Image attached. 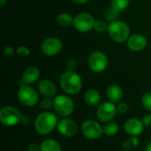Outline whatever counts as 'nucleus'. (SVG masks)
I'll return each mask as SVG.
<instances>
[{
	"instance_id": "1",
	"label": "nucleus",
	"mask_w": 151,
	"mask_h": 151,
	"mask_svg": "<svg viewBox=\"0 0 151 151\" xmlns=\"http://www.w3.org/2000/svg\"><path fill=\"white\" fill-rule=\"evenodd\" d=\"M58 120L57 116L49 111L41 112L35 119V129L40 135H47L50 134L58 126Z\"/></svg>"
},
{
	"instance_id": "2",
	"label": "nucleus",
	"mask_w": 151,
	"mask_h": 151,
	"mask_svg": "<svg viewBox=\"0 0 151 151\" xmlns=\"http://www.w3.org/2000/svg\"><path fill=\"white\" fill-rule=\"evenodd\" d=\"M60 87L62 90L67 95H76L82 88V81L81 76L71 71H66L60 77Z\"/></svg>"
},
{
	"instance_id": "3",
	"label": "nucleus",
	"mask_w": 151,
	"mask_h": 151,
	"mask_svg": "<svg viewBox=\"0 0 151 151\" xmlns=\"http://www.w3.org/2000/svg\"><path fill=\"white\" fill-rule=\"evenodd\" d=\"M108 33L116 42H124L130 37V29L127 23L121 20H114L109 24Z\"/></svg>"
},
{
	"instance_id": "4",
	"label": "nucleus",
	"mask_w": 151,
	"mask_h": 151,
	"mask_svg": "<svg viewBox=\"0 0 151 151\" xmlns=\"http://www.w3.org/2000/svg\"><path fill=\"white\" fill-rule=\"evenodd\" d=\"M53 108L59 116L68 117L73 114L74 111V104L68 96L59 95L53 100Z\"/></svg>"
},
{
	"instance_id": "5",
	"label": "nucleus",
	"mask_w": 151,
	"mask_h": 151,
	"mask_svg": "<svg viewBox=\"0 0 151 151\" xmlns=\"http://www.w3.org/2000/svg\"><path fill=\"white\" fill-rule=\"evenodd\" d=\"M20 111L12 106L3 107L0 111V121L5 127H15L21 122Z\"/></svg>"
},
{
	"instance_id": "6",
	"label": "nucleus",
	"mask_w": 151,
	"mask_h": 151,
	"mask_svg": "<svg viewBox=\"0 0 151 151\" xmlns=\"http://www.w3.org/2000/svg\"><path fill=\"white\" fill-rule=\"evenodd\" d=\"M17 97L19 102L27 107H32L35 105L39 99L35 89L29 85H21L18 90Z\"/></svg>"
},
{
	"instance_id": "7",
	"label": "nucleus",
	"mask_w": 151,
	"mask_h": 151,
	"mask_svg": "<svg viewBox=\"0 0 151 151\" xmlns=\"http://www.w3.org/2000/svg\"><path fill=\"white\" fill-rule=\"evenodd\" d=\"M118 113L117 105L114 103L110 101L102 103L96 111V117L97 119L104 123H107L111 121Z\"/></svg>"
},
{
	"instance_id": "8",
	"label": "nucleus",
	"mask_w": 151,
	"mask_h": 151,
	"mask_svg": "<svg viewBox=\"0 0 151 151\" xmlns=\"http://www.w3.org/2000/svg\"><path fill=\"white\" fill-rule=\"evenodd\" d=\"M81 133L89 140H97L102 136L104 131L103 127L97 121L94 119H88L84 121L81 126Z\"/></svg>"
},
{
	"instance_id": "9",
	"label": "nucleus",
	"mask_w": 151,
	"mask_h": 151,
	"mask_svg": "<svg viewBox=\"0 0 151 151\" xmlns=\"http://www.w3.org/2000/svg\"><path fill=\"white\" fill-rule=\"evenodd\" d=\"M88 63L91 71L94 73H102L107 68L108 58L104 52L95 51L90 54Z\"/></svg>"
},
{
	"instance_id": "10",
	"label": "nucleus",
	"mask_w": 151,
	"mask_h": 151,
	"mask_svg": "<svg viewBox=\"0 0 151 151\" xmlns=\"http://www.w3.org/2000/svg\"><path fill=\"white\" fill-rule=\"evenodd\" d=\"M95 19L93 16L88 12H81L77 14L73 19V27L76 30L86 33L94 28Z\"/></svg>"
},
{
	"instance_id": "11",
	"label": "nucleus",
	"mask_w": 151,
	"mask_h": 151,
	"mask_svg": "<svg viewBox=\"0 0 151 151\" xmlns=\"http://www.w3.org/2000/svg\"><path fill=\"white\" fill-rule=\"evenodd\" d=\"M62 47H63L62 42L58 38L50 37L43 41V42L42 43L41 49L44 55L52 57V56L58 54L61 51Z\"/></svg>"
},
{
	"instance_id": "12",
	"label": "nucleus",
	"mask_w": 151,
	"mask_h": 151,
	"mask_svg": "<svg viewBox=\"0 0 151 151\" xmlns=\"http://www.w3.org/2000/svg\"><path fill=\"white\" fill-rule=\"evenodd\" d=\"M57 129L58 133L65 137H72L77 134L78 126L71 119H62L58 121Z\"/></svg>"
},
{
	"instance_id": "13",
	"label": "nucleus",
	"mask_w": 151,
	"mask_h": 151,
	"mask_svg": "<svg viewBox=\"0 0 151 151\" xmlns=\"http://www.w3.org/2000/svg\"><path fill=\"white\" fill-rule=\"evenodd\" d=\"M144 125L142 120L138 119H129L124 125V130L126 134L130 136H138L142 134L144 130Z\"/></svg>"
},
{
	"instance_id": "14",
	"label": "nucleus",
	"mask_w": 151,
	"mask_h": 151,
	"mask_svg": "<svg viewBox=\"0 0 151 151\" xmlns=\"http://www.w3.org/2000/svg\"><path fill=\"white\" fill-rule=\"evenodd\" d=\"M147 39L142 35L135 34L131 35L127 40V46L132 51H142L147 46Z\"/></svg>"
},
{
	"instance_id": "15",
	"label": "nucleus",
	"mask_w": 151,
	"mask_h": 151,
	"mask_svg": "<svg viewBox=\"0 0 151 151\" xmlns=\"http://www.w3.org/2000/svg\"><path fill=\"white\" fill-rule=\"evenodd\" d=\"M39 77H40L39 69L35 66H30L24 71L21 78L20 86L33 84L39 79Z\"/></svg>"
},
{
	"instance_id": "16",
	"label": "nucleus",
	"mask_w": 151,
	"mask_h": 151,
	"mask_svg": "<svg viewBox=\"0 0 151 151\" xmlns=\"http://www.w3.org/2000/svg\"><path fill=\"white\" fill-rule=\"evenodd\" d=\"M38 89L40 93L45 97H53L57 93L56 85L50 80L44 79L38 84Z\"/></svg>"
},
{
	"instance_id": "17",
	"label": "nucleus",
	"mask_w": 151,
	"mask_h": 151,
	"mask_svg": "<svg viewBox=\"0 0 151 151\" xmlns=\"http://www.w3.org/2000/svg\"><path fill=\"white\" fill-rule=\"evenodd\" d=\"M106 96L110 102L119 104L123 98L122 88L118 85H111L106 90Z\"/></svg>"
},
{
	"instance_id": "18",
	"label": "nucleus",
	"mask_w": 151,
	"mask_h": 151,
	"mask_svg": "<svg viewBox=\"0 0 151 151\" xmlns=\"http://www.w3.org/2000/svg\"><path fill=\"white\" fill-rule=\"evenodd\" d=\"M84 101L88 105L96 106L101 102V95L96 89H88L84 95Z\"/></svg>"
},
{
	"instance_id": "19",
	"label": "nucleus",
	"mask_w": 151,
	"mask_h": 151,
	"mask_svg": "<svg viewBox=\"0 0 151 151\" xmlns=\"http://www.w3.org/2000/svg\"><path fill=\"white\" fill-rule=\"evenodd\" d=\"M40 151H62V148L56 140L46 139L41 142Z\"/></svg>"
},
{
	"instance_id": "20",
	"label": "nucleus",
	"mask_w": 151,
	"mask_h": 151,
	"mask_svg": "<svg viewBox=\"0 0 151 151\" xmlns=\"http://www.w3.org/2000/svg\"><path fill=\"white\" fill-rule=\"evenodd\" d=\"M103 131L104 134L109 137H112L118 134V133L119 132V126L116 122L110 121L104 124V126L103 127Z\"/></svg>"
},
{
	"instance_id": "21",
	"label": "nucleus",
	"mask_w": 151,
	"mask_h": 151,
	"mask_svg": "<svg viewBox=\"0 0 151 151\" xmlns=\"http://www.w3.org/2000/svg\"><path fill=\"white\" fill-rule=\"evenodd\" d=\"M73 19L72 15L68 12H61L58 15L57 17V21L58 23L65 27H70L72 24H73Z\"/></svg>"
},
{
	"instance_id": "22",
	"label": "nucleus",
	"mask_w": 151,
	"mask_h": 151,
	"mask_svg": "<svg viewBox=\"0 0 151 151\" xmlns=\"http://www.w3.org/2000/svg\"><path fill=\"white\" fill-rule=\"evenodd\" d=\"M139 139L136 136H131L126 140L123 143V149L127 151H132L136 149L139 145Z\"/></svg>"
},
{
	"instance_id": "23",
	"label": "nucleus",
	"mask_w": 151,
	"mask_h": 151,
	"mask_svg": "<svg viewBox=\"0 0 151 151\" xmlns=\"http://www.w3.org/2000/svg\"><path fill=\"white\" fill-rule=\"evenodd\" d=\"M129 0H111V6H112L118 12H122L127 8Z\"/></svg>"
},
{
	"instance_id": "24",
	"label": "nucleus",
	"mask_w": 151,
	"mask_h": 151,
	"mask_svg": "<svg viewBox=\"0 0 151 151\" xmlns=\"http://www.w3.org/2000/svg\"><path fill=\"white\" fill-rule=\"evenodd\" d=\"M109 28V25L107 24V22L104 19H97L95 20V24H94V29L96 32L99 33H103L105 31H108Z\"/></svg>"
},
{
	"instance_id": "25",
	"label": "nucleus",
	"mask_w": 151,
	"mask_h": 151,
	"mask_svg": "<svg viewBox=\"0 0 151 151\" xmlns=\"http://www.w3.org/2000/svg\"><path fill=\"white\" fill-rule=\"evenodd\" d=\"M119 12H118L117 10H115L112 6H110L106 10V12H105V18H106L107 20H109L111 22V21H114V20L117 19V18L119 16Z\"/></svg>"
},
{
	"instance_id": "26",
	"label": "nucleus",
	"mask_w": 151,
	"mask_h": 151,
	"mask_svg": "<svg viewBox=\"0 0 151 151\" xmlns=\"http://www.w3.org/2000/svg\"><path fill=\"white\" fill-rule=\"evenodd\" d=\"M142 104L143 106V108L148 111H151V93L150 92H148V93H145L142 97Z\"/></svg>"
},
{
	"instance_id": "27",
	"label": "nucleus",
	"mask_w": 151,
	"mask_h": 151,
	"mask_svg": "<svg viewBox=\"0 0 151 151\" xmlns=\"http://www.w3.org/2000/svg\"><path fill=\"white\" fill-rule=\"evenodd\" d=\"M40 106L45 111L50 110V108L53 107V100L50 99V97H44L41 102H40Z\"/></svg>"
},
{
	"instance_id": "28",
	"label": "nucleus",
	"mask_w": 151,
	"mask_h": 151,
	"mask_svg": "<svg viewBox=\"0 0 151 151\" xmlns=\"http://www.w3.org/2000/svg\"><path fill=\"white\" fill-rule=\"evenodd\" d=\"M117 110H118V112L119 113H120V114H126L129 111V105L127 103H121L120 102L117 105Z\"/></svg>"
},
{
	"instance_id": "29",
	"label": "nucleus",
	"mask_w": 151,
	"mask_h": 151,
	"mask_svg": "<svg viewBox=\"0 0 151 151\" xmlns=\"http://www.w3.org/2000/svg\"><path fill=\"white\" fill-rule=\"evenodd\" d=\"M16 53L19 56V57H27L30 53L28 48L25 47V46H20L18 47L16 49Z\"/></svg>"
},
{
	"instance_id": "30",
	"label": "nucleus",
	"mask_w": 151,
	"mask_h": 151,
	"mask_svg": "<svg viewBox=\"0 0 151 151\" xmlns=\"http://www.w3.org/2000/svg\"><path fill=\"white\" fill-rule=\"evenodd\" d=\"M77 68V63L73 60V59H70L66 62V69L67 71H71V72H74Z\"/></svg>"
},
{
	"instance_id": "31",
	"label": "nucleus",
	"mask_w": 151,
	"mask_h": 151,
	"mask_svg": "<svg viewBox=\"0 0 151 151\" xmlns=\"http://www.w3.org/2000/svg\"><path fill=\"white\" fill-rule=\"evenodd\" d=\"M142 122L145 127H151V114H146L142 119Z\"/></svg>"
},
{
	"instance_id": "32",
	"label": "nucleus",
	"mask_w": 151,
	"mask_h": 151,
	"mask_svg": "<svg viewBox=\"0 0 151 151\" xmlns=\"http://www.w3.org/2000/svg\"><path fill=\"white\" fill-rule=\"evenodd\" d=\"M27 151H40V145L35 142H31L27 146Z\"/></svg>"
},
{
	"instance_id": "33",
	"label": "nucleus",
	"mask_w": 151,
	"mask_h": 151,
	"mask_svg": "<svg viewBox=\"0 0 151 151\" xmlns=\"http://www.w3.org/2000/svg\"><path fill=\"white\" fill-rule=\"evenodd\" d=\"M13 52H14L13 49H12V47H10V46L5 47L4 50V55H6V56H12V55L13 54Z\"/></svg>"
},
{
	"instance_id": "34",
	"label": "nucleus",
	"mask_w": 151,
	"mask_h": 151,
	"mask_svg": "<svg viewBox=\"0 0 151 151\" xmlns=\"http://www.w3.org/2000/svg\"><path fill=\"white\" fill-rule=\"evenodd\" d=\"M21 124L23 125H27L29 123V118L27 116V115H22V118H21Z\"/></svg>"
},
{
	"instance_id": "35",
	"label": "nucleus",
	"mask_w": 151,
	"mask_h": 151,
	"mask_svg": "<svg viewBox=\"0 0 151 151\" xmlns=\"http://www.w3.org/2000/svg\"><path fill=\"white\" fill-rule=\"evenodd\" d=\"M72 1L76 3V4H84V3L88 2V0H72Z\"/></svg>"
},
{
	"instance_id": "36",
	"label": "nucleus",
	"mask_w": 151,
	"mask_h": 151,
	"mask_svg": "<svg viewBox=\"0 0 151 151\" xmlns=\"http://www.w3.org/2000/svg\"><path fill=\"white\" fill-rule=\"evenodd\" d=\"M145 151H151V142L147 144L146 149H145Z\"/></svg>"
},
{
	"instance_id": "37",
	"label": "nucleus",
	"mask_w": 151,
	"mask_h": 151,
	"mask_svg": "<svg viewBox=\"0 0 151 151\" xmlns=\"http://www.w3.org/2000/svg\"><path fill=\"white\" fill-rule=\"evenodd\" d=\"M5 2H6V0H0V6H4Z\"/></svg>"
}]
</instances>
